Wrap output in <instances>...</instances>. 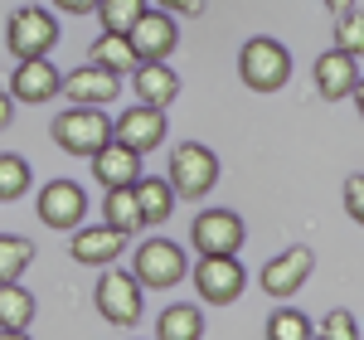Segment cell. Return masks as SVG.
Returning a JSON list of instances; mask_svg holds the SVG:
<instances>
[{"label": "cell", "instance_id": "1", "mask_svg": "<svg viewBox=\"0 0 364 340\" xmlns=\"http://www.w3.org/2000/svg\"><path fill=\"white\" fill-rule=\"evenodd\" d=\"M175 199H204L219 185V156L204 142H180L170 151V170H166Z\"/></svg>", "mask_w": 364, "mask_h": 340}, {"label": "cell", "instance_id": "2", "mask_svg": "<svg viewBox=\"0 0 364 340\" xmlns=\"http://www.w3.org/2000/svg\"><path fill=\"white\" fill-rule=\"evenodd\" d=\"M132 277L146 292H166L180 287V277H190V253L170 238H146L136 253H132Z\"/></svg>", "mask_w": 364, "mask_h": 340}, {"label": "cell", "instance_id": "3", "mask_svg": "<svg viewBox=\"0 0 364 340\" xmlns=\"http://www.w3.org/2000/svg\"><path fill=\"white\" fill-rule=\"evenodd\" d=\"M238 78H243L252 92H277V87H287V78H291V54H287V44H282V39H267V34L248 39L243 54H238Z\"/></svg>", "mask_w": 364, "mask_h": 340}, {"label": "cell", "instance_id": "4", "mask_svg": "<svg viewBox=\"0 0 364 340\" xmlns=\"http://www.w3.org/2000/svg\"><path fill=\"white\" fill-rule=\"evenodd\" d=\"M54 142L68 151V156H97L102 146L112 142V122L102 117V107H68V112L54 117Z\"/></svg>", "mask_w": 364, "mask_h": 340}, {"label": "cell", "instance_id": "5", "mask_svg": "<svg viewBox=\"0 0 364 340\" xmlns=\"http://www.w3.org/2000/svg\"><path fill=\"white\" fill-rule=\"evenodd\" d=\"M58 44V20L39 5H20L5 25V49L15 58H49V49Z\"/></svg>", "mask_w": 364, "mask_h": 340}, {"label": "cell", "instance_id": "6", "mask_svg": "<svg viewBox=\"0 0 364 340\" xmlns=\"http://www.w3.org/2000/svg\"><path fill=\"white\" fill-rule=\"evenodd\" d=\"M92 302H97L102 321H112V326H136L141 312H146V287L132 277V267H127V272H122V267H107L102 282H97V292H92Z\"/></svg>", "mask_w": 364, "mask_h": 340}, {"label": "cell", "instance_id": "7", "mask_svg": "<svg viewBox=\"0 0 364 340\" xmlns=\"http://www.w3.org/2000/svg\"><path fill=\"white\" fill-rule=\"evenodd\" d=\"M190 277H195L199 302H209V307H233L248 287V272L238 257H199L190 267Z\"/></svg>", "mask_w": 364, "mask_h": 340}, {"label": "cell", "instance_id": "8", "mask_svg": "<svg viewBox=\"0 0 364 340\" xmlns=\"http://www.w3.org/2000/svg\"><path fill=\"white\" fill-rule=\"evenodd\" d=\"M243 219L233 209H204L195 224H190V243L199 257H238L243 248Z\"/></svg>", "mask_w": 364, "mask_h": 340}, {"label": "cell", "instance_id": "9", "mask_svg": "<svg viewBox=\"0 0 364 340\" xmlns=\"http://www.w3.org/2000/svg\"><path fill=\"white\" fill-rule=\"evenodd\" d=\"M87 219V195L78 180H49L39 190V224L58 228V233H73Z\"/></svg>", "mask_w": 364, "mask_h": 340}, {"label": "cell", "instance_id": "10", "mask_svg": "<svg viewBox=\"0 0 364 340\" xmlns=\"http://www.w3.org/2000/svg\"><path fill=\"white\" fill-rule=\"evenodd\" d=\"M311 267H316V253H311L306 243H296V248H287V253H277L262 272H257V287L272 297V302H287V297H296L301 287H306Z\"/></svg>", "mask_w": 364, "mask_h": 340}, {"label": "cell", "instance_id": "11", "mask_svg": "<svg viewBox=\"0 0 364 340\" xmlns=\"http://www.w3.org/2000/svg\"><path fill=\"white\" fill-rule=\"evenodd\" d=\"M112 142L127 146V151H136V156H151V151H161L166 146V112L161 107H127V112L112 122Z\"/></svg>", "mask_w": 364, "mask_h": 340}, {"label": "cell", "instance_id": "12", "mask_svg": "<svg viewBox=\"0 0 364 340\" xmlns=\"http://www.w3.org/2000/svg\"><path fill=\"white\" fill-rule=\"evenodd\" d=\"M10 97L25 102V107H39V102H54L63 92V73H58L49 58H15V73H10Z\"/></svg>", "mask_w": 364, "mask_h": 340}, {"label": "cell", "instance_id": "13", "mask_svg": "<svg viewBox=\"0 0 364 340\" xmlns=\"http://www.w3.org/2000/svg\"><path fill=\"white\" fill-rule=\"evenodd\" d=\"M132 49H136L141 63H166L175 49H180V29H175V15L166 10H146L136 25H132Z\"/></svg>", "mask_w": 364, "mask_h": 340}, {"label": "cell", "instance_id": "14", "mask_svg": "<svg viewBox=\"0 0 364 340\" xmlns=\"http://www.w3.org/2000/svg\"><path fill=\"white\" fill-rule=\"evenodd\" d=\"M68 253L83 267H112L117 257L127 253V233H117L112 224H78L68 238Z\"/></svg>", "mask_w": 364, "mask_h": 340}, {"label": "cell", "instance_id": "15", "mask_svg": "<svg viewBox=\"0 0 364 340\" xmlns=\"http://www.w3.org/2000/svg\"><path fill=\"white\" fill-rule=\"evenodd\" d=\"M117 92H122V78L97 68V63H83V68L63 73V97L73 107H107V102H117Z\"/></svg>", "mask_w": 364, "mask_h": 340}, {"label": "cell", "instance_id": "16", "mask_svg": "<svg viewBox=\"0 0 364 340\" xmlns=\"http://www.w3.org/2000/svg\"><path fill=\"white\" fill-rule=\"evenodd\" d=\"M360 83V63L350 54H340V49H326V54L316 58V92L326 97V102H345L350 92Z\"/></svg>", "mask_w": 364, "mask_h": 340}, {"label": "cell", "instance_id": "17", "mask_svg": "<svg viewBox=\"0 0 364 340\" xmlns=\"http://www.w3.org/2000/svg\"><path fill=\"white\" fill-rule=\"evenodd\" d=\"M132 87H136V102H146V107H161V112H166L170 102L180 97V73H175L170 63H136Z\"/></svg>", "mask_w": 364, "mask_h": 340}, {"label": "cell", "instance_id": "18", "mask_svg": "<svg viewBox=\"0 0 364 340\" xmlns=\"http://www.w3.org/2000/svg\"><path fill=\"white\" fill-rule=\"evenodd\" d=\"M92 175H97L102 190L136 185V180H141V156H136V151H127V146H117V142H107L97 156H92Z\"/></svg>", "mask_w": 364, "mask_h": 340}, {"label": "cell", "instance_id": "19", "mask_svg": "<svg viewBox=\"0 0 364 340\" xmlns=\"http://www.w3.org/2000/svg\"><path fill=\"white\" fill-rule=\"evenodd\" d=\"M136 204H141V224H166L170 214H175V190H170V180L166 175H141L136 185Z\"/></svg>", "mask_w": 364, "mask_h": 340}, {"label": "cell", "instance_id": "20", "mask_svg": "<svg viewBox=\"0 0 364 340\" xmlns=\"http://www.w3.org/2000/svg\"><path fill=\"white\" fill-rule=\"evenodd\" d=\"M87 63L107 68V73H117V78H132L141 58H136V49H132L127 34H107V29H102V34L92 39V58H87Z\"/></svg>", "mask_w": 364, "mask_h": 340}, {"label": "cell", "instance_id": "21", "mask_svg": "<svg viewBox=\"0 0 364 340\" xmlns=\"http://www.w3.org/2000/svg\"><path fill=\"white\" fill-rule=\"evenodd\" d=\"M156 340H204V312L195 302H175L156 321Z\"/></svg>", "mask_w": 364, "mask_h": 340}, {"label": "cell", "instance_id": "22", "mask_svg": "<svg viewBox=\"0 0 364 340\" xmlns=\"http://www.w3.org/2000/svg\"><path fill=\"white\" fill-rule=\"evenodd\" d=\"M102 224H112L117 233H127V238H132L136 228H146L141 224V204H136V190H132V185L102 195Z\"/></svg>", "mask_w": 364, "mask_h": 340}, {"label": "cell", "instance_id": "23", "mask_svg": "<svg viewBox=\"0 0 364 340\" xmlns=\"http://www.w3.org/2000/svg\"><path fill=\"white\" fill-rule=\"evenodd\" d=\"M34 321V297L20 282H0V331H29Z\"/></svg>", "mask_w": 364, "mask_h": 340}, {"label": "cell", "instance_id": "24", "mask_svg": "<svg viewBox=\"0 0 364 340\" xmlns=\"http://www.w3.org/2000/svg\"><path fill=\"white\" fill-rule=\"evenodd\" d=\"M146 10H151L146 0H97V10H92V15L102 20L107 34H132V25H136Z\"/></svg>", "mask_w": 364, "mask_h": 340}, {"label": "cell", "instance_id": "25", "mask_svg": "<svg viewBox=\"0 0 364 340\" xmlns=\"http://www.w3.org/2000/svg\"><path fill=\"white\" fill-rule=\"evenodd\" d=\"M29 262H34V243L20 233H0V282H20Z\"/></svg>", "mask_w": 364, "mask_h": 340}, {"label": "cell", "instance_id": "26", "mask_svg": "<svg viewBox=\"0 0 364 340\" xmlns=\"http://www.w3.org/2000/svg\"><path fill=\"white\" fill-rule=\"evenodd\" d=\"M29 185H34L29 161H25V156H15V151H5V156H0V199H25Z\"/></svg>", "mask_w": 364, "mask_h": 340}, {"label": "cell", "instance_id": "27", "mask_svg": "<svg viewBox=\"0 0 364 340\" xmlns=\"http://www.w3.org/2000/svg\"><path fill=\"white\" fill-rule=\"evenodd\" d=\"M316 326H311L306 312H291V307H277L267 316V340H311Z\"/></svg>", "mask_w": 364, "mask_h": 340}, {"label": "cell", "instance_id": "28", "mask_svg": "<svg viewBox=\"0 0 364 340\" xmlns=\"http://www.w3.org/2000/svg\"><path fill=\"white\" fill-rule=\"evenodd\" d=\"M336 49L350 58L364 54V10H345L336 15Z\"/></svg>", "mask_w": 364, "mask_h": 340}, {"label": "cell", "instance_id": "29", "mask_svg": "<svg viewBox=\"0 0 364 340\" xmlns=\"http://www.w3.org/2000/svg\"><path fill=\"white\" fill-rule=\"evenodd\" d=\"M316 331H321V340H360V321L350 312H326Z\"/></svg>", "mask_w": 364, "mask_h": 340}, {"label": "cell", "instance_id": "30", "mask_svg": "<svg viewBox=\"0 0 364 340\" xmlns=\"http://www.w3.org/2000/svg\"><path fill=\"white\" fill-rule=\"evenodd\" d=\"M345 214L364 228V175H350L345 180Z\"/></svg>", "mask_w": 364, "mask_h": 340}, {"label": "cell", "instance_id": "31", "mask_svg": "<svg viewBox=\"0 0 364 340\" xmlns=\"http://www.w3.org/2000/svg\"><path fill=\"white\" fill-rule=\"evenodd\" d=\"M166 15H199L204 10V0H156Z\"/></svg>", "mask_w": 364, "mask_h": 340}, {"label": "cell", "instance_id": "32", "mask_svg": "<svg viewBox=\"0 0 364 340\" xmlns=\"http://www.w3.org/2000/svg\"><path fill=\"white\" fill-rule=\"evenodd\" d=\"M54 5L63 15H92V10H97V0H54Z\"/></svg>", "mask_w": 364, "mask_h": 340}, {"label": "cell", "instance_id": "33", "mask_svg": "<svg viewBox=\"0 0 364 340\" xmlns=\"http://www.w3.org/2000/svg\"><path fill=\"white\" fill-rule=\"evenodd\" d=\"M10 117H15V97H10V87L0 83V132L10 127Z\"/></svg>", "mask_w": 364, "mask_h": 340}, {"label": "cell", "instance_id": "34", "mask_svg": "<svg viewBox=\"0 0 364 340\" xmlns=\"http://www.w3.org/2000/svg\"><path fill=\"white\" fill-rule=\"evenodd\" d=\"M331 5V15H345V10H355V0H326Z\"/></svg>", "mask_w": 364, "mask_h": 340}, {"label": "cell", "instance_id": "35", "mask_svg": "<svg viewBox=\"0 0 364 340\" xmlns=\"http://www.w3.org/2000/svg\"><path fill=\"white\" fill-rule=\"evenodd\" d=\"M350 97H355V107H360V117H364V73H360V83H355V92H350Z\"/></svg>", "mask_w": 364, "mask_h": 340}, {"label": "cell", "instance_id": "36", "mask_svg": "<svg viewBox=\"0 0 364 340\" xmlns=\"http://www.w3.org/2000/svg\"><path fill=\"white\" fill-rule=\"evenodd\" d=\"M0 340H29V331H0Z\"/></svg>", "mask_w": 364, "mask_h": 340}, {"label": "cell", "instance_id": "37", "mask_svg": "<svg viewBox=\"0 0 364 340\" xmlns=\"http://www.w3.org/2000/svg\"><path fill=\"white\" fill-rule=\"evenodd\" d=\"M360 336H364V326H360Z\"/></svg>", "mask_w": 364, "mask_h": 340}]
</instances>
